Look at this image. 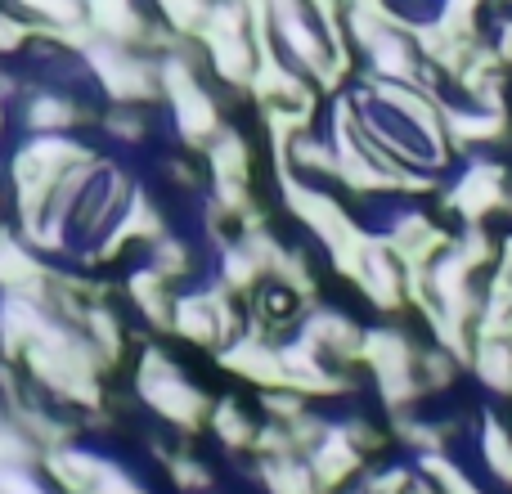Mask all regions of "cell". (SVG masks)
Wrapping results in <instances>:
<instances>
[{
	"instance_id": "cell-1",
	"label": "cell",
	"mask_w": 512,
	"mask_h": 494,
	"mask_svg": "<svg viewBox=\"0 0 512 494\" xmlns=\"http://www.w3.org/2000/svg\"><path fill=\"white\" fill-rule=\"evenodd\" d=\"M481 445H486V463L495 468V477L512 486V441H508L504 432H499L495 423H490V427H486V441H481Z\"/></svg>"
}]
</instances>
